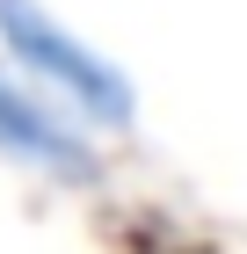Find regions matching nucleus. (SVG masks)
<instances>
[{"instance_id":"nucleus-1","label":"nucleus","mask_w":247,"mask_h":254,"mask_svg":"<svg viewBox=\"0 0 247 254\" xmlns=\"http://www.w3.org/2000/svg\"><path fill=\"white\" fill-rule=\"evenodd\" d=\"M0 51L37 80L44 95H58L73 117H87L95 131H131L138 124V95L124 65H109L95 44H80L51 7L37 0H0Z\"/></svg>"},{"instance_id":"nucleus-2","label":"nucleus","mask_w":247,"mask_h":254,"mask_svg":"<svg viewBox=\"0 0 247 254\" xmlns=\"http://www.w3.org/2000/svg\"><path fill=\"white\" fill-rule=\"evenodd\" d=\"M0 160L37 167V175H51V182H95L102 175L95 145L58 117L51 102H37L22 80H7V73H0Z\"/></svg>"}]
</instances>
